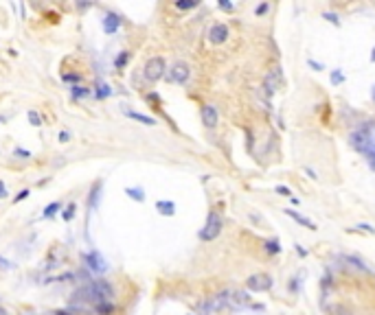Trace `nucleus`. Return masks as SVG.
<instances>
[{
  "mask_svg": "<svg viewBox=\"0 0 375 315\" xmlns=\"http://www.w3.org/2000/svg\"><path fill=\"white\" fill-rule=\"evenodd\" d=\"M112 298H114V289H112V284L108 282V280H93V282H88L86 287L77 289L73 300L88 302V304L97 306V304H101V302H112Z\"/></svg>",
  "mask_w": 375,
  "mask_h": 315,
  "instance_id": "f257e3e1",
  "label": "nucleus"
},
{
  "mask_svg": "<svg viewBox=\"0 0 375 315\" xmlns=\"http://www.w3.org/2000/svg\"><path fill=\"white\" fill-rule=\"evenodd\" d=\"M230 302V289H224V291L215 293V296L206 298V300H202L198 304V315H211V313H217V311L226 309Z\"/></svg>",
  "mask_w": 375,
  "mask_h": 315,
  "instance_id": "f03ea898",
  "label": "nucleus"
},
{
  "mask_svg": "<svg viewBox=\"0 0 375 315\" xmlns=\"http://www.w3.org/2000/svg\"><path fill=\"white\" fill-rule=\"evenodd\" d=\"M222 228H224V221H222L220 212L211 210V212H208V217H206L204 228L200 230V239H202V241H215L217 236H220Z\"/></svg>",
  "mask_w": 375,
  "mask_h": 315,
  "instance_id": "7ed1b4c3",
  "label": "nucleus"
},
{
  "mask_svg": "<svg viewBox=\"0 0 375 315\" xmlns=\"http://www.w3.org/2000/svg\"><path fill=\"white\" fill-rule=\"evenodd\" d=\"M165 72H167V64H165L163 57H151L150 61L145 64V68H143V74H145L147 81H158V79L165 77Z\"/></svg>",
  "mask_w": 375,
  "mask_h": 315,
  "instance_id": "20e7f679",
  "label": "nucleus"
},
{
  "mask_svg": "<svg viewBox=\"0 0 375 315\" xmlns=\"http://www.w3.org/2000/svg\"><path fill=\"white\" fill-rule=\"evenodd\" d=\"M274 287V280L270 274H252L250 278L246 280V289L252 293H263V291H270Z\"/></svg>",
  "mask_w": 375,
  "mask_h": 315,
  "instance_id": "39448f33",
  "label": "nucleus"
},
{
  "mask_svg": "<svg viewBox=\"0 0 375 315\" xmlns=\"http://www.w3.org/2000/svg\"><path fill=\"white\" fill-rule=\"evenodd\" d=\"M189 77H191V68L187 61H176L169 68V81H173V83H187Z\"/></svg>",
  "mask_w": 375,
  "mask_h": 315,
  "instance_id": "423d86ee",
  "label": "nucleus"
},
{
  "mask_svg": "<svg viewBox=\"0 0 375 315\" xmlns=\"http://www.w3.org/2000/svg\"><path fill=\"white\" fill-rule=\"evenodd\" d=\"M84 262H86V267H88L90 271H94V274H103V271L108 269V262H106V258L101 256L99 252H88V254H84Z\"/></svg>",
  "mask_w": 375,
  "mask_h": 315,
  "instance_id": "0eeeda50",
  "label": "nucleus"
},
{
  "mask_svg": "<svg viewBox=\"0 0 375 315\" xmlns=\"http://www.w3.org/2000/svg\"><path fill=\"white\" fill-rule=\"evenodd\" d=\"M206 35H208V42H211V44H224L226 39H228L230 31H228V26H226V24L217 22V24H213L211 29H208Z\"/></svg>",
  "mask_w": 375,
  "mask_h": 315,
  "instance_id": "6e6552de",
  "label": "nucleus"
},
{
  "mask_svg": "<svg viewBox=\"0 0 375 315\" xmlns=\"http://www.w3.org/2000/svg\"><path fill=\"white\" fill-rule=\"evenodd\" d=\"M200 116H202L204 127H208V129L217 127V122H220V112H217L215 105H202V109H200Z\"/></svg>",
  "mask_w": 375,
  "mask_h": 315,
  "instance_id": "1a4fd4ad",
  "label": "nucleus"
},
{
  "mask_svg": "<svg viewBox=\"0 0 375 315\" xmlns=\"http://www.w3.org/2000/svg\"><path fill=\"white\" fill-rule=\"evenodd\" d=\"M228 306H233V309H244V306H250V298H248L246 291H230Z\"/></svg>",
  "mask_w": 375,
  "mask_h": 315,
  "instance_id": "9d476101",
  "label": "nucleus"
},
{
  "mask_svg": "<svg viewBox=\"0 0 375 315\" xmlns=\"http://www.w3.org/2000/svg\"><path fill=\"white\" fill-rule=\"evenodd\" d=\"M119 26H121V18L116 13H106V18H103V31L108 35H112L119 31Z\"/></svg>",
  "mask_w": 375,
  "mask_h": 315,
  "instance_id": "9b49d317",
  "label": "nucleus"
},
{
  "mask_svg": "<svg viewBox=\"0 0 375 315\" xmlns=\"http://www.w3.org/2000/svg\"><path fill=\"white\" fill-rule=\"evenodd\" d=\"M99 199H101V182H94L93 188H90V192H88V208L97 210Z\"/></svg>",
  "mask_w": 375,
  "mask_h": 315,
  "instance_id": "f8f14e48",
  "label": "nucleus"
},
{
  "mask_svg": "<svg viewBox=\"0 0 375 315\" xmlns=\"http://www.w3.org/2000/svg\"><path fill=\"white\" fill-rule=\"evenodd\" d=\"M283 212H285L287 217H292V219H294L296 223H300V226H307L309 230H316V223H314V221H309L307 217H303V214H300V212H296V210H292V208H285V210H283Z\"/></svg>",
  "mask_w": 375,
  "mask_h": 315,
  "instance_id": "ddd939ff",
  "label": "nucleus"
},
{
  "mask_svg": "<svg viewBox=\"0 0 375 315\" xmlns=\"http://www.w3.org/2000/svg\"><path fill=\"white\" fill-rule=\"evenodd\" d=\"M156 210L165 217H171V214H176V204L173 201H156Z\"/></svg>",
  "mask_w": 375,
  "mask_h": 315,
  "instance_id": "4468645a",
  "label": "nucleus"
},
{
  "mask_svg": "<svg viewBox=\"0 0 375 315\" xmlns=\"http://www.w3.org/2000/svg\"><path fill=\"white\" fill-rule=\"evenodd\" d=\"M279 77H281V72H279V68L274 70V77H272V74H268V77H265V90H268L270 94H272V92L277 90V86H279Z\"/></svg>",
  "mask_w": 375,
  "mask_h": 315,
  "instance_id": "2eb2a0df",
  "label": "nucleus"
},
{
  "mask_svg": "<svg viewBox=\"0 0 375 315\" xmlns=\"http://www.w3.org/2000/svg\"><path fill=\"white\" fill-rule=\"evenodd\" d=\"M342 261H347V262H351L356 269H362V271H371L369 269V265H364V261L362 258H357V256H342Z\"/></svg>",
  "mask_w": 375,
  "mask_h": 315,
  "instance_id": "dca6fc26",
  "label": "nucleus"
},
{
  "mask_svg": "<svg viewBox=\"0 0 375 315\" xmlns=\"http://www.w3.org/2000/svg\"><path fill=\"white\" fill-rule=\"evenodd\" d=\"M362 156H364L366 162H369V169L375 171V142L371 144L369 149H364V151H362Z\"/></svg>",
  "mask_w": 375,
  "mask_h": 315,
  "instance_id": "f3484780",
  "label": "nucleus"
},
{
  "mask_svg": "<svg viewBox=\"0 0 375 315\" xmlns=\"http://www.w3.org/2000/svg\"><path fill=\"white\" fill-rule=\"evenodd\" d=\"M71 94L75 101L84 99V96H90V88H81V86H73L71 88Z\"/></svg>",
  "mask_w": 375,
  "mask_h": 315,
  "instance_id": "a211bd4d",
  "label": "nucleus"
},
{
  "mask_svg": "<svg viewBox=\"0 0 375 315\" xmlns=\"http://www.w3.org/2000/svg\"><path fill=\"white\" fill-rule=\"evenodd\" d=\"M130 118H134V121H141L143 125H156V121L151 116H145V114H138V112H128Z\"/></svg>",
  "mask_w": 375,
  "mask_h": 315,
  "instance_id": "6ab92c4d",
  "label": "nucleus"
},
{
  "mask_svg": "<svg viewBox=\"0 0 375 315\" xmlns=\"http://www.w3.org/2000/svg\"><path fill=\"white\" fill-rule=\"evenodd\" d=\"M263 247H265V252H268V254H279V252H281V243H279V239L265 241Z\"/></svg>",
  "mask_w": 375,
  "mask_h": 315,
  "instance_id": "aec40b11",
  "label": "nucleus"
},
{
  "mask_svg": "<svg viewBox=\"0 0 375 315\" xmlns=\"http://www.w3.org/2000/svg\"><path fill=\"white\" fill-rule=\"evenodd\" d=\"M125 192H128L130 199L134 201H145V192H143V188H125Z\"/></svg>",
  "mask_w": 375,
  "mask_h": 315,
  "instance_id": "412c9836",
  "label": "nucleus"
},
{
  "mask_svg": "<svg viewBox=\"0 0 375 315\" xmlns=\"http://www.w3.org/2000/svg\"><path fill=\"white\" fill-rule=\"evenodd\" d=\"M97 99H106V96H110L112 94V88L108 86V83H103V81H97Z\"/></svg>",
  "mask_w": 375,
  "mask_h": 315,
  "instance_id": "4be33fe9",
  "label": "nucleus"
},
{
  "mask_svg": "<svg viewBox=\"0 0 375 315\" xmlns=\"http://www.w3.org/2000/svg\"><path fill=\"white\" fill-rule=\"evenodd\" d=\"M331 86H340V83H344V72L340 68H336V70H331Z\"/></svg>",
  "mask_w": 375,
  "mask_h": 315,
  "instance_id": "5701e85b",
  "label": "nucleus"
},
{
  "mask_svg": "<svg viewBox=\"0 0 375 315\" xmlns=\"http://www.w3.org/2000/svg\"><path fill=\"white\" fill-rule=\"evenodd\" d=\"M94 311H97L99 315H108V313H112V311H114V304H112V302H101V304L94 306Z\"/></svg>",
  "mask_w": 375,
  "mask_h": 315,
  "instance_id": "b1692460",
  "label": "nucleus"
},
{
  "mask_svg": "<svg viewBox=\"0 0 375 315\" xmlns=\"http://www.w3.org/2000/svg\"><path fill=\"white\" fill-rule=\"evenodd\" d=\"M128 59H130V52H125V51H123V52H119V57H116L114 66H116V68L121 70V68H123L125 64H128Z\"/></svg>",
  "mask_w": 375,
  "mask_h": 315,
  "instance_id": "393cba45",
  "label": "nucleus"
},
{
  "mask_svg": "<svg viewBox=\"0 0 375 315\" xmlns=\"http://www.w3.org/2000/svg\"><path fill=\"white\" fill-rule=\"evenodd\" d=\"M57 210H59V204H57V201H53V204H49V206L44 208V217H53Z\"/></svg>",
  "mask_w": 375,
  "mask_h": 315,
  "instance_id": "a878e982",
  "label": "nucleus"
},
{
  "mask_svg": "<svg viewBox=\"0 0 375 315\" xmlns=\"http://www.w3.org/2000/svg\"><path fill=\"white\" fill-rule=\"evenodd\" d=\"M29 122H31V125H36V127H40V125H42L40 114H38V112H33V109H31V112H29Z\"/></svg>",
  "mask_w": 375,
  "mask_h": 315,
  "instance_id": "bb28decb",
  "label": "nucleus"
},
{
  "mask_svg": "<svg viewBox=\"0 0 375 315\" xmlns=\"http://www.w3.org/2000/svg\"><path fill=\"white\" fill-rule=\"evenodd\" d=\"M322 18H325L327 22H331V24L334 26H338L340 24V20H338V16H336V13H331V11H327V13H322Z\"/></svg>",
  "mask_w": 375,
  "mask_h": 315,
  "instance_id": "cd10ccee",
  "label": "nucleus"
},
{
  "mask_svg": "<svg viewBox=\"0 0 375 315\" xmlns=\"http://www.w3.org/2000/svg\"><path fill=\"white\" fill-rule=\"evenodd\" d=\"M64 219L66 221H71V219H75V204H71L66 210H64Z\"/></svg>",
  "mask_w": 375,
  "mask_h": 315,
  "instance_id": "c85d7f7f",
  "label": "nucleus"
},
{
  "mask_svg": "<svg viewBox=\"0 0 375 315\" xmlns=\"http://www.w3.org/2000/svg\"><path fill=\"white\" fill-rule=\"evenodd\" d=\"M270 11V4L268 2H261L259 7L255 9V16H263V13H268Z\"/></svg>",
  "mask_w": 375,
  "mask_h": 315,
  "instance_id": "c756f323",
  "label": "nucleus"
},
{
  "mask_svg": "<svg viewBox=\"0 0 375 315\" xmlns=\"http://www.w3.org/2000/svg\"><path fill=\"white\" fill-rule=\"evenodd\" d=\"M357 230H362V232H369V234H375V228L373 226H369V223H357Z\"/></svg>",
  "mask_w": 375,
  "mask_h": 315,
  "instance_id": "7c9ffc66",
  "label": "nucleus"
},
{
  "mask_svg": "<svg viewBox=\"0 0 375 315\" xmlns=\"http://www.w3.org/2000/svg\"><path fill=\"white\" fill-rule=\"evenodd\" d=\"M64 81H68V83H79L81 81V77H79V74H64Z\"/></svg>",
  "mask_w": 375,
  "mask_h": 315,
  "instance_id": "2f4dec72",
  "label": "nucleus"
},
{
  "mask_svg": "<svg viewBox=\"0 0 375 315\" xmlns=\"http://www.w3.org/2000/svg\"><path fill=\"white\" fill-rule=\"evenodd\" d=\"M274 191H277L279 195H283V197H292V191H290V188H287V186H277V188H274Z\"/></svg>",
  "mask_w": 375,
  "mask_h": 315,
  "instance_id": "473e14b6",
  "label": "nucleus"
},
{
  "mask_svg": "<svg viewBox=\"0 0 375 315\" xmlns=\"http://www.w3.org/2000/svg\"><path fill=\"white\" fill-rule=\"evenodd\" d=\"M176 7L178 9H193V7H198V2H195V0H191V2H176Z\"/></svg>",
  "mask_w": 375,
  "mask_h": 315,
  "instance_id": "72a5a7b5",
  "label": "nucleus"
},
{
  "mask_svg": "<svg viewBox=\"0 0 375 315\" xmlns=\"http://www.w3.org/2000/svg\"><path fill=\"white\" fill-rule=\"evenodd\" d=\"M217 7L224 9V11H233L235 4H233V2H226V0H222V2H217Z\"/></svg>",
  "mask_w": 375,
  "mask_h": 315,
  "instance_id": "f704fd0d",
  "label": "nucleus"
},
{
  "mask_svg": "<svg viewBox=\"0 0 375 315\" xmlns=\"http://www.w3.org/2000/svg\"><path fill=\"white\" fill-rule=\"evenodd\" d=\"M29 195H31V191H20V195H16V197H14V201H16V204H18V201L27 199Z\"/></svg>",
  "mask_w": 375,
  "mask_h": 315,
  "instance_id": "c9c22d12",
  "label": "nucleus"
},
{
  "mask_svg": "<svg viewBox=\"0 0 375 315\" xmlns=\"http://www.w3.org/2000/svg\"><path fill=\"white\" fill-rule=\"evenodd\" d=\"M307 66H312L314 70H325V66H322V64H318L316 59H307Z\"/></svg>",
  "mask_w": 375,
  "mask_h": 315,
  "instance_id": "e433bc0d",
  "label": "nucleus"
},
{
  "mask_svg": "<svg viewBox=\"0 0 375 315\" xmlns=\"http://www.w3.org/2000/svg\"><path fill=\"white\" fill-rule=\"evenodd\" d=\"M287 287H290V291H299V289H300V280H299V278H294L290 284H287Z\"/></svg>",
  "mask_w": 375,
  "mask_h": 315,
  "instance_id": "4c0bfd02",
  "label": "nucleus"
},
{
  "mask_svg": "<svg viewBox=\"0 0 375 315\" xmlns=\"http://www.w3.org/2000/svg\"><path fill=\"white\" fill-rule=\"evenodd\" d=\"M334 313H336V315H351L347 309H342V306H336V309H334Z\"/></svg>",
  "mask_w": 375,
  "mask_h": 315,
  "instance_id": "58836bf2",
  "label": "nucleus"
},
{
  "mask_svg": "<svg viewBox=\"0 0 375 315\" xmlns=\"http://www.w3.org/2000/svg\"><path fill=\"white\" fill-rule=\"evenodd\" d=\"M68 138H71L68 131H62V134H59V140H62V142H68Z\"/></svg>",
  "mask_w": 375,
  "mask_h": 315,
  "instance_id": "ea45409f",
  "label": "nucleus"
},
{
  "mask_svg": "<svg viewBox=\"0 0 375 315\" xmlns=\"http://www.w3.org/2000/svg\"><path fill=\"white\" fill-rule=\"evenodd\" d=\"M2 197H7V188H5V184L0 182V199H2Z\"/></svg>",
  "mask_w": 375,
  "mask_h": 315,
  "instance_id": "a19ab883",
  "label": "nucleus"
},
{
  "mask_svg": "<svg viewBox=\"0 0 375 315\" xmlns=\"http://www.w3.org/2000/svg\"><path fill=\"white\" fill-rule=\"evenodd\" d=\"M0 267H2V269H9V261H5V258H0Z\"/></svg>",
  "mask_w": 375,
  "mask_h": 315,
  "instance_id": "79ce46f5",
  "label": "nucleus"
},
{
  "mask_svg": "<svg viewBox=\"0 0 375 315\" xmlns=\"http://www.w3.org/2000/svg\"><path fill=\"white\" fill-rule=\"evenodd\" d=\"M296 252H299V256H307V252H305L300 245H296Z\"/></svg>",
  "mask_w": 375,
  "mask_h": 315,
  "instance_id": "37998d69",
  "label": "nucleus"
},
{
  "mask_svg": "<svg viewBox=\"0 0 375 315\" xmlns=\"http://www.w3.org/2000/svg\"><path fill=\"white\" fill-rule=\"evenodd\" d=\"M305 173H307V175H309V177H312V179H316V177H318V175H316V173H314V171H312V169H305Z\"/></svg>",
  "mask_w": 375,
  "mask_h": 315,
  "instance_id": "c03bdc74",
  "label": "nucleus"
},
{
  "mask_svg": "<svg viewBox=\"0 0 375 315\" xmlns=\"http://www.w3.org/2000/svg\"><path fill=\"white\" fill-rule=\"evenodd\" d=\"M55 315H71L68 311H55Z\"/></svg>",
  "mask_w": 375,
  "mask_h": 315,
  "instance_id": "a18cd8bd",
  "label": "nucleus"
},
{
  "mask_svg": "<svg viewBox=\"0 0 375 315\" xmlns=\"http://www.w3.org/2000/svg\"><path fill=\"white\" fill-rule=\"evenodd\" d=\"M371 61H375V46H373V51H371Z\"/></svg>",
  "mask_w": 375,
  "mask_h": 315,
  "instance_id": "49530a36",
  "label": "nucleus"
},
{
  "mask_svg": "<svg viewBox=\"0 0 375 315\" xmlns=\"http://www.w3.org/2000/svg\"><path fill=\"white\" fill-rule=\"evenodd\" d=\"M0 315H7V311H5V309H2V306H0Z\"/></svg>",
  "mask_w": 375,
  "mask_h": 315,
  "instance_id": "de8ad7c7",
  "label": "nucleus"
},
{
  "mask_svg": "<svg viewBox=\"0 0 375 315\" xmlns=\"http://www.w3.org/2000/svg\"><path fill=\"white\" fill-rule=\"evenodd\" d=\"M371 96H373V101H375V88H373V94H371Z\"/></svg>",
  "mask_w": 375,
  "mask_h": 315,
  "instance_id": "09e8293b",
  "label": "nucleus"
}]
</instances>
